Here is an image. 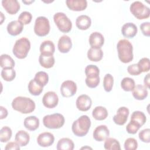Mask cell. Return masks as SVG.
Listing matches in <instances>:
<instances>
[{
    "mask_svg": "<svg viewBox=\"0 0 150 150\" xmlns=\"http://www.w3.org/2000/svg\"><path fill=\"white\" fill-rule=\"evenodd\" d=\"M94 139L99 142L105 141L110 135V131L105 125L97 126L93 131Z\"/></svg>",
    "mask_w": 150,
    "mask_h": 150,
    "instance_id": "obj_13",
    "label": "cell"
},
{
    "mask_svg": "<svg viewBox=\"0 0 150 150\" xmlns=\"http://www.w3.org/2000/svg\"><path fill=\"white\" fill-rule=\"evenodd\" d=\"M7 31L12 36L19 35L23 30V24L19 21H12L7 25Z\"/></svg>",
    "mask_w": 150,
    "mask_h": 150,
    "instance_id": "obj_20",
    "label": "cell"
},
{
    "mask_svg": "<svg viewBox=\"0 0 150 150\" xmlns=\"http://www.w3.org/2000/svg\"><path fill=\"white\" fill-rule=\"evenodd\" d=\"M92 115L96 120H104L108 116V111L107 109L103 106H97L93 109Z\"/></svg>",
    "mask_w": 150,
    "mask_h": 150,
    "instance_id": "obj_30",
    "label": "cell"
},
{
    "mask_svg": "<svg viewBox=\"0 0 150 150\" xmlns=\"http://www.w3.org/2000/svg\"><path fill=\"white\" fill-rule=\"evenodd\" d=\"M86 148H88V149H91V148H90V147H83V148H81V149H86Z\"/></svg>",
    "mask_w": 150,
    "mask_h": 150,
    "instance_id": "obj_51",
    "label": "cell"
},
{
    "mask_svg": "<svg viewBox=\"0 0 150 150\" xmlns=\"http://www.w3.org/2000/svg\"><path fill=\"white\" fill-rule=\"evenodd\" d=\"M140 29L144 35L149 37L150 36V23L145 22L141 24Z\"/></svg>",
    "mask_w": 150,
    "mask_h": 150,
    "instance_id": "obj_46",
    "label": "cell"
},
{
    "mask_svg": "<svg viewBox=\"0 0 150 150\" xmlns=\"http://www.w3.org/2000/svg\"><path fill=\"white\" fill-rule=\"evenodd\" d=\"M127 71L129 74L132 76H137L142 73L137 64H132L128 66L127 67Z\"/></svg>",
    "mask_w": 150,
    "mask_h": 150,
    "instance_id": "obj_45",
    "label": "cell"
},
{
    "mask_svg": "<svg viewBox=\"0 0 150 150\" xmlns=\"http://www.w3.org/2000/svg\"><path fill=\"white\" fill-rule=\"evenodd\" d=\"M137 64L141 72H148L150 70V61L147 57L142 58Z\"/></svg>",
    "mask_w": 150,
    "mask_h": 150,
    "instance_id": "obj_40",
    "label": "cell"
},
{
    "mask_svg": "<svg viewBox=\"0 0 150 150\" xmlns=\"http://www.w3.org/2000/svg\"><path fill=\"white\" fill-rule=\"evenodd\" d=\"M2 5L11 15L16 13L20 9V4L17 0H2Z\"/></svg>",
    "mask_w": 150,
    "mask_h": 150,
    "instance_id": "obj_16",
    "label": "cell"
},
{
    "mask_svg": "<svg viewBox=\"0 0 150 150\" xmlns=\"http://www.w3.org/2000/svg\"><path fill=\"white\" fill-rule=\"evenodd\" d=\"M132 94L136 100H143L148 96V93L146 87L141 84H138L132 90Z\"/></svg>",
    "mask_w": 150,
    "mask_h": 150,
    "instance_id": "obj_24",
    "label": "cell"
},
{
    "mask_svg": "<svg viewBox=\"0 0 150 150\" xmlns=\"http://www.w3.org/2000/svg\"><path fill=\"white\" fill-rule=\"evenodd\" d=\"M104 147L108 150H120L121 146L120 142L115 138H107L104 142Z\"/></svg>",
    "mask_w": 150,
    "mask_h": 150,
    "instance_id": "obj_34",
    "label": "cell"
},
{
    "mask_svg": "<svg viewBox=\"0 0 150 150\" xmlns=\"http://www.w3.org/2000/svg\"><path fill=\"white\" fill-rule=\"evenodd\" d=\"M146 121V117L145 114L142 111H135L131 114L130 121L137 124L141 127L145 123Z\"/></svg>",
    "mask_w": 150,
    "mask_h": 150,
    "instance_id": "obj_27",
    "label": "cell"
},
{
    "mask_svg": "<svg viewBox=\"0 0 150 150\" xmlns=\"http://www.w3.org/2000/svg\"><path fill=\"white\" fill-rule=\"evenodd\" d=\"M135 86V81L130 77H124L121 81V87L125 91H131Z\"/></svg>",
    "mask_w": 150,
    "mask_h": 150,
    "instance_id": "obj_36",
    "label": "cell"
},
{
    "mask_svg": "<svg viewBox=\"0 0 150 150\" xmlns=\"http://www.w3.org/2000/svg\"><path fill=\"white\" fill-rule=\"evenodd\" d=\"M77 85L73 81L66 80L63 81L60 87V92L64 97L73 96L77 91Z\"/></svg>",
    "mask_w": 150,
    "mask_h": 150,
    "instance_id": "obj_9",
    "label": "cell"
},
{
    "mask_svg": "<svg viewBox=\"0 0 150 150\" xmlns=\"http://www.w3.org/2000/svg\"><path fill=\"white\" fill-rule=\"evenodd\" d=\"M88 42L91 47L100 49L104 45V38L100 32H94L90 35Z\"/></svg>",
    "mask_w": 150,
    "mask_h": 150,
    "instance_id": "obj_15",
    "label": "cell"
},
{
    "mask_svg": "<svg viewBox=\"0 0 150 150\" xmlns=\"http://www.w3.org/2000/svg\"><path fill=\"white\" fill-rule=\"evenodd\" d=\"M57 47L61 53H66L69 52L72 47L71 38L67 35L62 36L59 39Z\"/></svg>",
    "mask_w": 150,
    "mask_h": 150,
    "instance_id": "obj_17",
    "label": "cell"
},
{
    "mask_svg": "<svg viewBox=\"0 0 150 150\" xmlns=\"http://www.w3.org/2000/svg\"><path fill=\"white\" fill-rule=\"evenodd\" d=\"M74 148V142L68 138H63L59 140L56 148L57 150H73Z\"/></svg>",
    "mask_w": 150,
    "mask_h": 150,
    "instance_id": "obj_28",
    "label": "cell"
},
{
    "mask_svg": "<svg viewBox=\"0 0 150 150\" xmlns=\"http://www.w3.org/2000/svg\"><path fill=\"white\" fill-rule=\"evenodd\" d=\"M33 79L39 85L44 87L47 84L49 81V76L45 71H38L36 73Z\"/></svg>",
    "mask_w": 150,
    "mask_h": 150,
    "instance_id": "obj_35",
    "label": "cell"
},
{
    "mask_svg": "<svg viewBox=\"0 0 150 150\" xmlns=\"http://www.w3.org/2000/svg\"><path fill=\"white\" fill-rule=\"evenodd\" d=\"M24 126L29 131H35L39 126V120L36 116H29L25 118Z\"/></svg>",
    "mask_w": 150,
    "mask_h": 150,
    "instance_id": "obj_25",
    "label": "cell"
},
{
    "mask_svg": "<svg viewBox=\"0 0 150 150\" xmlns=\"http://www.w3.org/2000/svg\"><path fill=\"white\" fill-rule=\"evenodd\" d=\"M141 127L138 125L137 124L130 121L126 127V130L128 133L131 134H135L137 132V131Z\"/></svg>",
    "mask_w": 150,
    "mask_h": 150,
    "instance_id": "obj_44",
    "label": "cell"
},
{
    "mask_svg": "<svg viewBox=\"0 0 150 150\" xmlns=\"http://www.w3.org/2000/svg\"><path fill=\"white\" fill-rule=\"evenodd\" d=\"M114 83V78L110 74H106L103 79V87L105 91H111Z\"/></svg>",
    "mask_w": 150,
    "mask_h": 150,
    "instance_id": "obj_39",
    "label": "cell"
},
{
    "mask_svg": "<svg viewBox=\"0 0 150 150\" xmlns=\"http://www.w3.org/2000/svg\"><path fill=\"white\" fill-rule=\"evenodd\" d=\"M129 9L131 13L138 19H144L149 17V8L140 1H137L132 2Z\"/></svg>",
    "mask_w": 150,
    "mask_h": 150,
    "instance_id": "obj_6",
    "label": "cell"
},
{
    "mask_svg": "<svg viewBox=\"0 0 150 150\" xmlns=\"http://www.w3.org/2000/svg\"><path fill=\"white\" fill-rule=\"evenodd\" d=\"M67 6L73 11H84L87 6L86 0H66Z\"/></svg>",
    "mask_w": 150,
    "mask_h": 150,
    "instance_id": "obj_18",
    "label": "cell"
},
{
    "mask_svg": "<svg viewBox=\"0 0 150 150\" xmlns=\"http://www.w3.org/2000/svg\"><path fill=\"white\" fill-rule=\"evenodd\" d=\"M149 73L147 74L146 76L144 77V83L145 84V87H146L148 88H149Z\"/></svg>",
    "mask_w": 150,
    "mask_h": 150,
    "instance_id": "obj_49",
    "label": "cell"
},
{
    "mask_svg": "<svg viewBox=\"0 0 150 150\" xmlns=\"http://www.w3.org/2000/svg\"><path fill=\"white\" fill-rule=\"evenodd\" d=\"M90 126L91 121L90 118L86 115H83L73 122L71 129L76 136L82 137L88 133Z\"/></svg>",
    "mask_w": 150,
    "mask_h": 150,
    "instance_id": "obj_3",
    "label": "cell"
},
{
    "mask_svg": "<svg viewBox=\"0 0 150 150\" xmlns=\"http://www.w3.org/2000/svg\"><path fill=\"white\" fill-rule=\"evenodd\" d=\"M32 19V14L28 11H23L22 12L18 17V20L23 25H28L29 24Z\"/></svg>",
    "mask_w": 150,
    "mask_h": 150,
    "instance_id": "obj_41",
    "label": "cell"
},
{
    "mask_svg": "<svg viewBox=\"0 0 150 150\" xmlns=\"http://www.w3.org/2000/svg\"><path fill=\"white\" fill-rule=\"evenodd\" d=\"M1 77L6 81H12L16 77V72L13 69H2Z\"/></svg>",
    "mask_w": 150,
    "mask_h": 150,
    "instance_id": "obj_38",
    "label": "cell"
},
{
    "mask_svg": "<svg viewBox=\"0 0 150 150\" xmlns=\"http://www.w3.org/2000/svg\"><path fill=\"white\" fill-rule=\"evenodd\" d=\"M30 49V42L26 38H21L18 39L13 47L12 52L16 57L19 59H25Z\"/></svg>",
    "mask_w": 150,
    "mask_h": 150,
    "instance_id": "obj_4",
    "label": "cell"
},
{
    "mask_svg": "<svg viewBox=\"0 0 150 150\" xmlns=\"http://www.w3.org/2000/svg\"><path fill=\"white\" fill-rule=\"evenodd\" d=\"M129 109L125 107H120L117 111V114L113 117L114 122L118 125H123L127 122L129 115Z\"/></svg>",
    "mask_w": 150,
    "mask_h": 150,
    "instance_id": "obj_11",
    "label": "cell"
},
{
    "mask_svg": "<svg viewBox=\"0 0 150 150\" xmlns=\"http://www.w3.org/2000/svg\"><path fill=\"white\" fill-rule=\"evenodd\" d=\"M39 62L42 67L46 69H49L53 66L55 60L53 56H43L40 54L39 57Z\"/></svg>",
    "mask_w": 150,
    "mask_h": 150,
    "instance_id": "obj_32",
    "label": "cell"
},
{
    "mask_svg": "<svg viewBox=\"0 0 150 150\" xmlns=\"http://www.w3.org/2000/svg\"><path fill=\"white\" fill-rule=\"evenodd\" d=\"M19 146L20 145L16 142H9L6 145L5 147V150H10V149L18 150V149H20Z\"/></svg>",
    "mask_w": 150,
    "mask_h": 150,
    "instance_id": "obj_47",
    "label": "cell"
},
{
    "mask_svg": "<svg viewBox=\"0 0 150 150\" xmlns=\"http://www.w3.org/2000/svg\"><path fill=\"white\" fill-rule=\"evenodd\" d=\"M15 140L21 146H25L29 143L30 136L25 131L20 130L16 134Z\"/></svg>",
    "mask_w": 150,
    "mask_h": 150,
    "instance_id": "obj_26",
    "label": "cell"
},
{
    "mask_svg": "<svg viewBox=\"0 0 150 150\" xmlns=\"http://www.w3.org/2000/svg\"><path fill=\"white\" fill-rule=\"evenodd\" d=\"M85 74L86 75V80H100L99 77L100 70L98 67L93 64H89L85 68Z\"/></svg>",
    "mask_w": 150,
    "mask_h": 150,
    "instance_id": "obj_22",
    "label": "cell"
},
{
    "mask_svg": "<svg viewBox=\"0 0 150 150\" xmlns=\"http://www.w3.org/2000/svg\"><path fill=\"white\" fill-rule=\"evenodd\" d=\"M64 117L59 113L46 115L43 118V124L45 127L49 129H59L64 124Z\"/></svg>",
    "mask_w": 150,
    "mask_h": 150,
    "instance_id": "obj_5",
    "label": "cell"
},
{
    "mask_svg": "<svg viewBox=\"0 0 150 150\" xmlns=\"http://www.w3.org/2000/svg\"><path fill=\"white\" fill-rule=\"evenodd\" d=\"M33 2H34V1H22V2L26 4V5H29V4H31Z\"/></svg>",
    "mask_w": 150,
    "mask_h": 150,
    "instance_id": "obj_50",
    "label": "cell"
},
{
    "mask_svg": "<svg viewBox=\"0 0 150 150\" xmlns=\"http://www.w3.org/2000/svg\"><path fill=\"white\" fill-rule=\"evenodd\" d=\"M12 107L13 110L22 114H29L35 110L36 105L34 101L30 98L18 96L13 100Z\"/></svg>",
    "mask_w": 150,
    "mask_h": 150,
    "instance_id": "obj_1",
    "label": "cell"
},
{
    "mask_svg": "<svg viewBox=\"0 0 150 150\" xmlns=\"http://www.w3.org/2000/svg\"><path fill=\"white\" fill-rule=\"evenodd\" d=\"M137 32L138 29L137 26L132 22L125 23L121 28V33L122 35L128 38H134L137 33Z\"/></svg>",
    "mask_w": 150,
    "mask_h": 150,
    "instance_id": "obj_19",
    "label": "cell"
},
{
    "mask_svg": "<svg viewBox=\"0 0 150 150\" xmlns=\"http://www.w3.org/2000/svg\"><path fill=\"white\" fill-rule=\"evenodd\" d=\"M12 129L8 126L3 127L0 130V141L1 142H8L12 137Z\"/></svg>",
    "mask_w": 150,
    "mask_h": 150,
    "instance_id": "obj_37",
    "label": "cell"
},
{
    "mask_svg": "<svg viewBox=\"0 0 150 150\" xmlns=\"http://www.w3.org/2000/svg\"><path fill=\"white\" fill-rule=\"evenodd\" d=\"M76 104L79 110L81 111H87L91 108L92 101L88 96L86 94H82L77 97Z\"/></svg>",
    "mask_w": 150,
    "mask_h": 150,
    "instance_id": "obj_12",
    "label": "cell"
},
{
    "mask_svg": "<svg viewBox=\"0 0 150 150\" xmlns=\"http://www.w3.org/2000/svg\"><path fill=\"white\" fill-rule=\"evenodd\" d=\"M59 103V97L57 94L52 91L46 93L42 98L43 105L47 108H53L57 106Z\"/></svg>",
    "mask_w": 150,
    "mask_h": 150,
    "instance_id": "obj_10",
    "label": "cell"
},
{
    "mask_svg": "<svg viewBox=\"0 0 150 150\" xmlns=\"http://www.w3.org/2000/svg\"><path fill=\"white\" fill-rule=\"evenodd\" d=\"M0 65L2 69H13L15 62L9 55L2 54L0 57Z\"/></svg>",
    "mask_w": 150,
    "mask_h": 150,
    "instance_id": "obj_31",
    "label": "cell"
},
{
    "mask_svg": "<svg viewBox=\"0 0 150 150\" xmlns=\"http://www.w3.org/2000/svg\"><path fill=\"white\" fill-rule=\"evenodd\" d=\"M50 30L49 19L45 16L38 17L35 22L34 32L39 36H45L47 35Z\"/></svg>",
    "mask_w": 150,
    "mask_h": 150,
    "instance_id": "obj_8",
    "label": "cell"
},
{
    "mask_svg": "<svg viewBox=\"0 0 150 150\" xmlns=\"http://www.w3.org/2000/svg\"><path fill=\"white\" fill-rule=\"evenodd\" d=\"M55 51V46L51 40H45L40 46V54L43 56H53Z\"/></svg>",
    "mask_w": 150,
    "mask_h": 150,
    "instance_id": "obj_21",
    "label": "cell"
},
{
    "mask_svg": "<svg viewBox=\"0 0 150 150\" xmlns=\"http://www.w3.org/2000/svg\"><path fill=\"white\" fill-rule=\"evenodd\" d=\"M103 57V52L100 49L91 47L87 52V57L92 62H99Z\"/></svg>",
    "mask_w": 150,
    "mask_h": 150,
    "instance_id": "obj_29",
    "label": "cell"
},
{
    "mask_svg": "<svg viewBox=\"0 0 150 150\" xmlns=\"http://www.w3.org/2000/svg\"><path fill=\"white\" fill-rule=\"evenodd\" d=\"M138 148V142L134 138H128L124 142V149L125 150H135Z\"/></svg>",
    "mask_w": 150,
    "mask_h": 150,
    "instance_id": "obj_42",
    "label": "cell"
},
{
    "mask_svg": "<svg viewBox=\"0 0 150 150\" xmlns=\"http://www.w3.org/2000/svg\"><path fill=\"white\" fill-rule=\"evenodd\" d=\"M139 139L145 143H149L150 142V129L146 128L141 130L138 134Z\"/></svg>",
    "mask_w": 150,
    "mask_h": 150,
    "instance_id": "obj_43",
    "label": "cell"
},
{
    "mask_svg": "<svg viewBox=\"0 0 150 150\" xmlns=\"http://www.w3.org/2000/svg\"><path fill=\"white\" fill-rule=\"evenodd\" d=\"M118 58L124 63H129L134 58L133 47L131 42L127 39H121L117 45Z\"/></svg>",
    "mask_w": 150,
    "mask_h": 150,
    "instance_id": "obj_2",
    "label": "cell"
},
{
    "mask_svg": "<svg viewBox=\"0 0 150 150\" xmlns=\"http://www.w3.org/2000/svg\"><path fill=\"white\" fill-rule=\"evenodd\" d=\"M53 20L57 28L63 33H68L72 28V23L63 12H57L53 16Z\"/></svg>",
    "mask_w": 150,
    "mask_h": 150,
    "instance_id": "obj_7",
    "label": "cell"
},
{
    "mask_svg": "<svg viewBox=\"0 0 150 150\" xmlns=\"http://www.w3.org/2000/svg\"><path fill=\"white\" fill-rule=\"evenodd\" d=\"M43 87L37 83L34 79L31 80L28 84V90L33 96H39L43 91Z\"/></svg>",
    "mask_w": 150,
    "mask_h": 150,
    "instance_id": "obj_33",
    "label": "cell"
},
{
    "mask_svg": "<svg viewBox=\"0 0 150 150\" xmlns=\"http://www.w3.org/2000/svg\"><path fill=\"white\" fill-rule=\"evenodd\" d=\"M54 141V135L49 132H44L40 134L37 138L38 145L42 147H48L51 146Z\"/></svg>",
    "mask_w": 150,
    "mask_h": 150,
    "instance_id": "obj_14",
    "label": "cell"
},
{
    "mask_svg": "<svg viewBox=\"0 0 150 150\" xmlns=\"http://www.w3.org/2000/svg\"><path fill=\"white\" fill-rule=\"evenodd\" d=\"M0 109H1V117H0V119L2 120L4 118H5L7 115H8V110L4 107L3 106H1L0 107Z\"/></svg>",
    "mask_w": 150,
    "mask_h": 150,
    "instance_id": "obj_48",
    "label": "cell"
},
{
    "mask_svg": "<svg viewBox=\"0 0 150 150\" xmlns=\"http://www.w3.org/2000/svg\"><path fill=\"white\" fill-rule=\"evenodd\" d=\"M91 24V18L86 15L79 16L76 21V25L80 30H87Z\"/></svg>",
    "mask_w": 150,
    "mask_h": 150,
    "instance_id": "obj_23",
    "label": "cell"
}]
</instances>
